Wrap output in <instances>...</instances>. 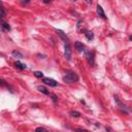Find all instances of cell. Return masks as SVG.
<instances>
[{"label": "cell", "mask_w": 132, "mask_h": 132, "mask_svg": "<svg viewBox=\"0 0 132 132\" xmlns=\"http://www.w3.org/2000/svg\"><path fill=\"white\" fill-rule=\"evenodd\" d=\"M63 81L66 84H73L78 81V75L74 71H67L66 74L63 76Z\"/></svg>", "instance_id": "obj_1"}, {"label": "cell", "mask_w": 132, "mask_h": 132, "mask_svg": "<svg viewBox=\"0 0 132 132\" xmlns=\"http://www.w3.org/2000/svg\"><path fill=\"white\" fill-rule=\"evenodd\" d=\"M64 55H65V58L67 61L71 60V46H70L69 41L64 43Z\"/></svg>", "instance_id": "obj_2"}, {"label": "cell", "mask_w": 132, "mask_h": 132, "mask_svg": "<svg viewBox=\"0 0 132 132\" xmlns=\"http://www.w3.org/2000/svg\"><path fill=\"white\" fill-rule=\"evenodd\" d=\"M86 58H87V61L89 63L90 66H93L95 64V53L94 52H87L86 53Z\"/></svg>", "instance_id": "obj_3"}, {"label": "cell", "mask_w": 132, "mask_h": 132, "mask_svg": "<svg viewBox=\"0 0 132 132\" xmlns=\"http://www.w3.org/2000/svg\"><path fill=\"white\" fill-rule=\"evenodd\" d=\"M42 83L46 86H50V87H57L58 86V83L51 77H42Z\"/></svg>", "instance_id": "obj_4"}, {"label": "cell", "mask_w": 132, "mask_h": 132, "mask_svg": "<svg viewBox=\"0 0 132 132\" xmlns=\"http://www.w3.org/2000/svg\"><path fill=\"white\" fill-rule=\"evenodd\" d=\"M115 101H116V103H117V104L119 105V107H120V109H121L122 111H124V112H125L126 114H128V113L130 112L129 107H128V106H126L125 104H123V103H122V102H121V101L119 100V98H118V97H116V96H115Z\"/></svg>", "instance_id": "obj_5"}, {"label": "cell", "mask_w": 132, "mask_h": 132, "mask_svg": "<svg viewBox=\"0 0 132 132\" xmlns=\"http://www.w3.org/2000/svg\"><path fill=\"white\" fill-rule=\"evenodd\" d=\"M0 87H2V88H6V89H8L11 93H14V89H13V87H11L8 83H6L4 80H2V78H0Z\"/></svg>", "instance_id": "obj_6"}, {"label": "cell", "mask_w": 132, "mask_h": 132, "mask_svg": "<svg viewBox=\"0 0 132 132\" xmlns=\"http://www.w3.org/2000/svg\"><path fill=\"white\" fill-rule=\"evenodd\" d=\"M56 32L58 33V35L60 36V38L64 41V42H67V41H69V38L67 37V35H66V33H64L62 30H60V29H56Z\"/></svg>", "instance_id": "obj_7"}, {"label": "cell", "mask_w": 132, "mask_h": 132, "mask_svg": "<svg viewBox=\"0 0 132 132\" xmlns=\"http://www.w3.org/2000/svg\"><path fill=\"white\" fill-rule=\"evenodd\" d=\"M96 8H97V9H96V13H97V15H98L100 18H102V19H107V17L105 16V13H104V10H103L102 6H100V5L98 4Z\"/></svg>", "instance_id": "obj_8"}, {"label": "cell", "mask_w": 132, "mask_h": 132, "mask_svg": "<svg viewBox=\"0 0 132 132\" xmlns=\"http://www.w3.org/2000/svg\"><path fill=\"white\" fill-rule=\"evenodd\" d=\"M74 46H75V49L77 50L78 53H83V52H85V45H84L82 42H80V41H76V42L74 43Z\"/></svg>", "instance_id": "obj_9"}, {"label": "cell", "mask_w": 132, "mask_h": 132, "mask_svg": "<svg viewBox=\"0 0 132 132\" xmlns=\"http://www.w3.org/2000/svg\"><path fill=\"white\" fill-rule=\"evenodd\" d=\"M15 67H16L18 70H24V69L27 68V65L24 64V63H22V62H20V61H17V62L15 63Z\"/></svg>", "instance_id": "obj_10"}, {"label": "cell", "mask_w": 132, "mask_h": 132, "mask_svg": "<svg viewBox=\"0 0 132 132\" xmlns=\"http://www.w3.org/2000/svg\"><path fill=\"white\" fill-rule=\"evenodd\" d=\"M11 55H13V57H15V58H17V59H23V58H24V56H23L22 53H20V52L17 51V50H15V51L11 52Z\"/></svg>", "instance_id": "obj_11"}, {"label": "cell", "mask_w": 132, "mask_h": 132, "mask_svg": "<svg viewBox=\"0 0 132 132\" xmlns=\"http://www.w3.org/2000/svg\"><path fill=\"white\" fill-rule=\"evenodd\" d=\"M0 23H1V28H2L3 31H10V26H9L8 23H6L4 21L0 22Z\"/></svg>", "instance_id": "obj_12"}, {"label": "cell", "mask_w": 132, "mask_h": 132, "mask_svg": "<svg viewBox=\"0 0 132 132\" xmlns=\"http://www.w3.org/2000/svg\"><path fill=\"white\" fill-rule=\"evenodd\" d=\"M37 90L40 92V93H42V94H44V95H50V91L47 90V89H45L43 86H38L37 87Z\"/></svg>", "instance_id": "obj_13"}, {"label": "cell", "mask_w": 132, "mask_h": 132, "mask_svg": "<svg viewBox=\"0 0 132 132\" xmlns=\"http://www.w3.org/2000/svg\"><path fill=\"white\" fill-rule=\"evenodd\" d=\"M84 32H85L86 37H87L89 40H92V39L94 38V33H93L92 31H89V30H84Z\"/></svg>", "instance_id": "obj_14"}, {"label": "cell", "mask_w": 132, "mask_h": 132, "mask_svg": "<svg viewBox=\"0 0 132 132\" xmlns=\"http://www.w3.org/2000/svg\"><path fill=\"white\" fill-rule=\"evenodd\" d=\"M0 15L2 17H5L6 16V13H5V9H4V5H3V2L0 0Z\"/></svg>", "instance_id": "obj_15"}, {"label": "cell", "mask_w": 132, "mask_h": 132, "mask_svg": "<svg viewBox=\"0 0 132 132\" xmlns=\"http://www.w3.org/2000/svg\"><path fill=\"white\" fill-rule=\"evenodd\" d=\"M69 114H70V116L73 117V118H80V117H81V113H80V112H76V111H71Z\"/></svg>", "instance_id": "obj_16"}, {"label": "cell", "mask_w": 132, "mask_h": 132, "mask_svg": "<svg viewBox=\"0 0 132 132\" xmlns=\"http://www.w3.org/2000/svg\"><path fill=\"white\" fill-rule=\"evenodd\" d=\"M34 75L37 78H42L43 77V73L41 71H34Z\"/></svg>", "instance_id": "obj_17"}, {"label": "cell", "mask_w": 132, "mask_h": 132, "mask_svg": "<svg viewBox=\"0 0 132 132\" xmlns=\"http://www.w3.org/2000/svg\"><path fill=\"white\" fill-rule=\"evenodd\" d=\"M50 96L52 97V99H53V102H54L55 104L58 102V97H57L55 94H50Z\"/></svg>", "instance_id": "obj_18"}, {"label": "cell", "mask_w": 132, "mask_h": 132, "mask_svg": "<svg viewBox=\"0 0 132 132\" xmlns=\"http://www.w3.org/2000/svg\"><path fill=\"white\" fill-rule=\"evenodd\" d=\"M36 131H47V129H45L43 127H38V128H36Z\"/></svg>", "instance_id": "obj_19"}, {"label": "cell", "mask_w": 132, "mask_h": 132, "mask_svg": "<svg viewBox=\"0 0 132 132\" xmlns=\"http://www.w3.org/2000/svg\"><path fill=\"white\" fill-rule=\"evenodd\" d=\"M29 2H30V0H22V3H23V4H25V5H26V4H28Z\"/></svg>", "instance_id": "obj_20"}, {"label": "cell", "mask_w": 132, "mask_h": 132, "mask_svg": "<svg viewBox=\"0 0 132 132\" xmlns=\"http://www.w3.org/2000/svg\"><path fill=\"white\" fill-rule=\"evenodd\" d=\"M53 0H42V2L43 3H45V4H47V3H50V2H52Z\"/></svg>", "instance_id": "obj_21"}, {"label": "cell", "mask_w": 132, "mask_h": 132, "mask_svg": "<svg viewBox=\"0 0 132 132\" xmlns=\"http://www.w3.org/2000/svg\"><path fill=\"white\" fill-rule=\"evenodd\" d=\"M86 2L89 3V4H91V3H92V0H86Z\"/></svg>", "instance_id": "obj_22"}]
</instances>
